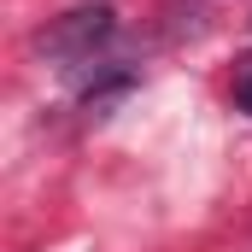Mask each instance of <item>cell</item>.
<instances>
[{
    "label": "cell",
    "instance_id": "6da1fadb",
    "mask_svg": "<svg viewBox=\"0 0 252 252\" xmlns=\"http://www.w3.org/2000/svg\"><path fill=\"white\" fill-rule=\"evenodd\" d=\"M112 30H118V12L106 0L100 6H76V12L53 18L47 30H35V53L53 59V64H82V59H94L112 41Z\"/></svg>",
    "mask_w": 252,
    "mask_h": 252
},
{
    "label": "cell",
    "instance_id": "7a4b0ae2",
    "mask_svg": "<svg viewBox=\"0 0 252 252\" xmlns=\"http://www.w3.org/2000/svg\"><path fill=\"white\" fill-rule=\"evenodd\" d=\"M229 94H235V106L252 118V53H241L235 59V76H229Z\"/></svg>",
    "mask_w": 252,
    "mask_h": 252
}]
</instances>
